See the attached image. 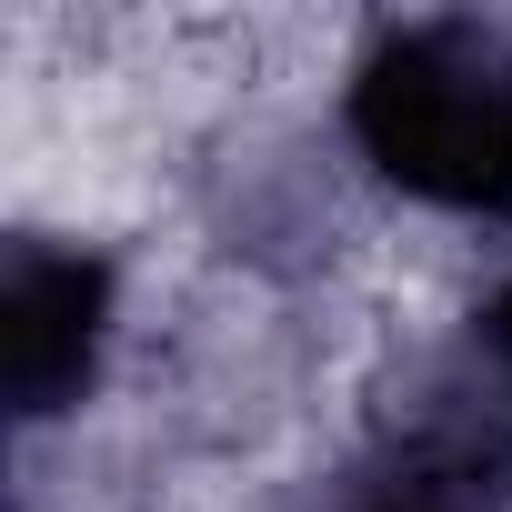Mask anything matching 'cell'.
<instances>
[{
	"label": "cell",
	"mask_w": 512,
	"mask_h": 512,
	"mask_svg": "<svg viewBox=\"0 0 512 512\" xmlns=\"http://www.w3.org/2000/svg\"><path fill=\"white\" fill-rule=\"evenodd\" d=\"M322 512H512V442L482 422V402L402 422L332 482Z\"/></svg>",
	"instance_id": "3957f363"
},
{
	"label": "cell",
	"mask_w": 512,
	"mask_h": 512,
	"mask_svg": "<svg viewBox=\"0 0 512 512\" xmlns=\"http://www.w3.org/2000/svg\"><path fill=\"white\" fill-rule=\"evenodd\" d=\"M472 392H482V422L512 442V272L482 292L472 312Z\"/></svg>",
	"instance_id": "277c9868"
},
{
	"label": "cell",
	"mask_w": 512,
	"mask_h": 512,
	"mask_svg": "<svg viewBox=\"0 0 512 512\" xmlns=\"http://www.w3.org/2000/svg\"><path fill=\"white\" fill-rule=\"evenodd\" d=\"M342 141L392 201L502 231L512 221V31L472 11L382 21L342 71Z\"/></svg>",
	"instance_id": "6da1fadb"
},
{
	"label": "cell",
	"mask_w": 512,
	"mask_h": 512,
	"mask_svg": "<svg viewBox=\"0 0 512 512\" xmlns=\"http://www.w3.org/2000/svg\"><path fill=\"white\" fill-rule=\"evenodd\" d=\"M121 342V282L91 241L61 231H11L0 251V392H11L21 432L71 422Z\"/></svg>",
	"instance_id": "7a4b0ae2"
}]
</instances>
